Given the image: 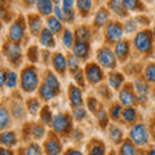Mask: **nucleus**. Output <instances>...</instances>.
<instances>
[{
  "label": "nucleus",
  "mask_w": 155,
  "mask_h": 155,
  "mask_svg": "<svg viewBox=\"0 0 155 155\" xmlns=\"http://www.w3.org/2000/svg\"><path fill=\"white\" fill-rule=\"evenodd\" d=\"M38 74L35 69L32 67H27L22 71L21 74V85H22V89L25 92H34L38 87Z\"/></svg>",
  "instance_id": "1"
},
{
  "label": "nucleus",
  "mask_w": 155,
  "mask_h": 155,
  "mask_svg": "<svg viewBox=\"0 0 155 155\" xmlns=\"http://www.w3.org/2000/svg\"><path fill=\"white\" fill-rule=\"evenodd\" d=\"M134 45L140 52L146 53L153 47V38L150 31H141L134 38Z\"/></svg>",
  "instance_id": "2"
},
{
  "label": "nucleus",
  "mask_w": 155,
  "mask_h": 155,
  "mask_svg": "<svg viewBox=\"0 0 155 155\" xmlns=\"http://www.w3.org/2000/svg\"><path fill=\"white\" fill-rule=\"evenodd\" d=\"M97 60H98L100 65L106 67V69H114L116 66V58L109 48H101V49H98V52H97Z\"/></svg>",
  "instance_id": "3"
},
{
  "label": "nucleus",
  "mask_w": 155,
  "mask_h": 155,
  "mask_svg": "<svg viewBox=\"0 0 155 155\" xmlns=\"http://www.w3.org/2000/svg\"><path fill=\"white\" fill-rule=\"evenodd\" d=\"M130 140L137 145H145L149 140L147 128L143 124H137L130 129Z\"/></svg>",
  "instance_id": "4"
},
{
  "label": "nucleus",
  "mask_w": 155,
  "mask_h": 155,
  "mask_svg": "<svg viewBox=\"0 0 155 155\" xmlns=\"http://www.w3.org/2000/svg\"><path fill=\"white\" fill-rule=\"evenodd\" d=\"M52 127L58 133H67L70 130V128H71V123H70L69 116L65 115V114L56 115L54 118H53Z\"/></svg>",
  "instance_id": "5"
},
{
  "label": "nucleus",
  "mask_w": 155,
  "mask_h": 155,
  "mask_svg": "<svg viewBox=\"0 0 155 155\" xmlns=\"http://www.w3.org/2000/svg\"><path fill=\"white\" fill-rule=\"evenodd\" d=\"M85 75H87V79H88L92 84L98 83V81H101L102 78H104L102 71H101V69L96 64H89L88 66H87Z\"/></svg>",
  "instance_id": "6"
},
{
  "label": "nucleus",
  "mask_w": 155,
  "mask_h": 155,
  "mask_svg": "<svg viewBox=\"0 0 155 155\" xmlns=\"http://www.w3.org/2000/svg\"><path fill=\"white\" fill-rule=\"evenodd\" d=\"M123 35V27L118 22H111L109 23L107 28H106V36L110 41H116L119 40Z\"/></svg>",
  "instance_id": "7"
},
{
  "label": "nucleus",
  "mask_w": 155,
  "mask_h": 155,
  "mask_svg": "<svg viewBox=\"0 0 155 155\" xmlns=\"http://www.w3.org/2000/svg\"><path fill=\"white\" fill-rule=\"evenodd\" d=\"M4 51H5V54L13 64H18V61L21 60V47L17 43H9L5 45Z\"/></svg>",
  "instance_id": "8"
},
{
  "label": "nucleus",
  "mask_w": 155,
  "mask_h": 155,
  "mask_svg": "<svg viewBox=\"0 0 155 155\" xmlns=\"http://www.w3.org/2000/svg\"><path fill=\"white\" fill-rule=\"evenodd\" d=\"M22 19L19 18L16 23H13L9 28V38L12 39L14 43H18L22 40L23 38V26H22Z\"/></svg>",
  "instance_id": "9"
},
{
  "label": "nucleus",
  "mask_w": 155,
  "mask_h": 155,
  "mask_svg": "<svg viewBox=\"0 0 155 155\" xmlns=\"http://www.w3.org/2000/svg\"><path fill=\"white\" fill-rule=\"evenodd\" d=\"M45 151L48 155H60L61 154L62 146L54 136H51V137L48 138V141L45 142Z\"/></svg>",
  "instance_id": "10"
},
{
  "label": "nucleus",
  "mask_w": 155,
  "mask_h": 155,
  "mask_svg": "<svg viewBox=\"0 0 155 155\" xmlns=\"http://www.w3.org/2000/svg\"><path fill=\"white\" fill-rule=\"evenodd\" d=\"M69 97H70V102L72 106L75 107H79V106L83 104V98H81V92L80 89L78 88L76 85H70V89H69Z\"/></svg>",
  "instance_id": "11"
},
{
  "label": "nucleus",
  "mask_w": 155,
  "mask_h": 155,
  "mask_svg": "<svg viewBox=\"0 0 155 155\" xmlns=\"http://www.w3.org/2000/svg\"><path fill=\"white\" fill-rule=\"evenodd\" d=\"M89 53V45L87 41H83V40H78L75 44H74V54L78 57V58H87Z\"/></svg>",
  "instance_id": "12"
},
{
  "label": "nucleus",
  "mask_w": 155,
  "mask_h": 155,
  "mask_svg": "<svg viewBox=\"0 0 155 155\" xmlns=\"http://www.w3.org/2000/svg\"><path fill=\"white\" fill-rule=\"evenodd\" d=\"M53 65H54V69L57 72L64 74L66 71V67H67V60L62 53H56V54L53 56Z\"/></svg>",
  "instance_id": "13"
},
{
  "label": "nucleus",
  "mask_w": 155,
  "mask_h": 155,
  "mask_svg": "<svg viewBox=\"0 0 155 155\" xmlns=\"http://www.w3.org/2000/svg\"><path fill=\"white\" fill-rule=\"evenodd\" d=\"M28 26H30V30L32 34H38V32L43 31L41 19L39 16H36V14H30V16H28Z\"/></svg>",
  "instance_id": "14"
},
{
  "label": "nucleus",
  "mask_w": 155,
  "mask_h": 155,
  "mask_svg": "<svg viewBox=\"0 0 155 155\" xmlns=\"http://www.w3.org/2000/svg\"><path fill=\"white\" fill-rule=\"evenodd\" d=\"M40 41L44 47L53 48L54 47V39H53V32L49 28H43V31L40 32Z\"/></svg>",
  "instance_id": "15"
},
{
  "label": "nucleus",
  "mask_w": 155,
  "mask_h": 155,
  "mask_svg": "<svg viewBox=\"0 0 155 155\" xmlns=\"http://www.w3.org/2000/svg\"><path fill=\"white\" fill-rule=\"evenodd\" d=\"M119 97H120V102L123 105H127V106L133 105L134 101H136V96L129 88H124L122 92H120Z\"/></svg>",
  "instance_id": "16"
},
{
  "label": "nucleus",
  "mask_w": 155,
  "mask_h": 155,
  "mask_svg": "<svg viewBox=\"0 0 155 155\" xmlns=\"http://www.w3.org/2000/svg\"><path fill=\"white\" fill-rule=\"evenodd\" d=\"M115 53H116V57L118 58H120V60H125L127 56H128V53H129L128 43L125 40L119 41L118 44H116V47H115Z\"/></svg>",
  "instance_id": "17"
},
{
  "label": "nucleus",
  "mask_w": 155,
  "mask_h": 155,
  "mask_svg": "<svg viewBox=\"0 0 155 155\" xmlns=\"http://www.w3.org/2000/svg\"><path fill=\"white\" fill-rule=\"evenodd\" d=\"M36 7H38V11L41 14H44V16H49L52 13V9H53L51 0H38Z\"/></svg>",
  "instance_id": "18"
},
{
  "label": "nucleus",
  "mask_w": 155,
  "mask_h": 155,
  "mask_svg": "<svg viewBox=\"0 0 155 155\" xmlns=\"http://www.w3.org/2000/svg\"><path fill=\"white\" fill-rule=\"evenodd\" d=\"M109 8L113 11L114 13L119 14V16H125V7L120 0H110L109 2Z\"/></svg>",
  "instance_id": "19"
},
{
  "label": "nucleus",
  "mask_w": 155,
  "mask_h": 155,
  "mask_svg": "<svg viewBox=\"0 0 155 155\" xmlns=\"http://www.w3.org/2000/svg\"><path fill=\"white\" fill-rule=\"evenodd\" d=\"M107 18H109V12L106 11L105 8H101L98 12H97L96 17H94V23L97 27L100 26H104L106 22H107Z\"/></svg>",
  "instance_id": "20"
},
{
  "label": "nucleus",
  "mask_w": 155,
  "mask_h": 155,
  "mask_svg": "<svg viewBox=\"0 0 155 155\" xmlns=\"http://www.w3.org/2000/svg\"><path fill=\"white\" fill-rule=\"evenodd\" d=\"M123 81H124V78H123L122 74H119V72H114V74H110L109 83H110V85L113 87L114 89H119Z\"/></svg>",
  "instance_id": "21"
},
{
  "label": "nucleus",
  "mask_w": 155,
  "mask_h": 155,
  "mask_svg": "<svg viewBox=\"0 0 155 155\" xmlns=\"http://www.w3.org/2000/svg\"><path fill=\"white\" fill-rule=\"evenodd\" d=\"M0 140H2V143L5 145V146H12V145H14L17 142V138H16L14 132H4V133H2Z\"/></svg>",
  "instance_id": "22"
},
{
  "label": "nucleus",
  "mask_w": 155,
  "mask_h": 155,
  "mask_svg": "<svg viewBox=\"0 0 155 155\" xmlns=\"http://www.w3.org/2000/svg\"><path fill=\"white\" fill-rule=\"evenodd\" d=\"M47 25H48V28H49V30H51L53 34L60 32V31H61V28H62L61 22L58 21V18H57V17H49V18H48Z\"/></svg>",
  "instance_id": "23"
},
{
  "label": "nucleus",
  "mask_w": 155,
  "mask_h": 155,
  "mask_svg": "<svg viewBox=\"0 0 155 155\" xmlns=\"http://www.w3.org/2000/svg\"><path fill=\"white\" fill-rule=\"evenodd\" d=\"M56 93H57V92L53 88H51V87H48L47 84L41 85V88H40V96H41V98L45 100V101L52 100L53 97L56 96Z\"/></svg>",
  "instance_id": "24"
},
{
  "label": "nucleus",
  "mask_w": 155,
  "mask_h": 155,
  "mask_svg": "<svg viewBox=\"0 0 155 155\" xmlns=\"http://www.w3.org/2000/svg\"><path fill=\"white\" fill-rule=\"evenodd\" d=\"M45 84L48 87H51V88H53L56 92L60 91V81H58V79L52 74V72H48L47 76H45Z\"/></svg>",
  "instance_id": "25"
},
{
  "label": "nucleus",
  "mask_w": 155,
  "mask_h": 155,
  "mask_svg": "<svg viewBox=\"0 0 155 155\" xmlns=\"http://www.w3.org/2000/svg\"><path fill=\"white\" fill-rule=\"evenodd\" d=\"M134 88H136V92L138 93V96L141 97V100H143L145 97H146V93H147V84L145 83V81H142V80H136Z\"/></svg>",
  "instance_id": "26"
},
{
  "label": "nucleus",
  "mask_w": 155,
  "mask_h": 155,
  "mask_svg": "<svg viewBox=\"0 0 155 155\" xmlns=\"http://www.w3.org/2000/svg\"><path fill=\"white\" fill-rule=\"evenodd\" d=\"M75 35H76V39H78V40H83V41H85L87 39H89V38H91V32H89V30H88V28H87L85 26H80V27H78V28H76Z\"/></svg>",
  "instance_id": "27"
},
{
  "label": "nucleus",
  "mask_w": 155,
  "mask_h": 155,
  "mask_svg": "<svg viewBox=\"0 0 155 155\" xmlns=\"http://www.w3.org/2000/svg\"><path fill=\"white\" fill-rule=\"evenodd\" d=\"M120 155H136V147L130 141H125L120 149Z\"/></svg>",
  "instance_id": "28"
},
{
  "label": "nucleus",
  "mask_w": 155,
  "mask_h": 155,
  "mask_svg": "<svg viewBox=\"0 0 155 155\" xmlns=\"http://www.w3.org/2000/svg\"><path fill=\"white\" fill-rule=\"evenodd\" d=\"M78 8L83 14H87L92 8V0H78Z\"/></svg>",
  "instance_id": "29"
},
{
  "label": "nucleus",
  "mask_w": 155,
  "mask_h": 155,
  "mask_svg": "<svg viewBox=\"0 0 155 155\" xmlns=\"http://www.w3.org/2000/svg\"><path fill=\"white\" fill-rule=\"evenodd\" d=\"M122 115H123V118H124L125 122H128V123L134 122V120H136V116H137V114H136V110H134L133 107L125 109V110L123 111Z\"/></svg>",
  "instance_id": "30"
},
{
  "label": "nucleus",
  "mask_w": 155,
  "mask_h": 155,
  "mask_svg": "<svg viewBox=\"0 0 155 155\" xmlns=\"http://www.w3.org/2000/svg\"><path fill=\"white\" fill-rule=\"evenodd\" d=\"M123 4L125 9H128V11H138V9H142V7H140L141 4H140L138 0H123Z\"/></svg>",
  "instance_id": "31"
},
{
  "label": "nucleus",
  "mask_w": 155,
  "mask_h": 155,
  "mask_svg": "<svg viewBox=\"0 0 155 155\" xmlns=\"http://www.w3.org/2000/svg\"><path fill=\"white\" fill-rule=\"evenodd\" d=\"M40 118L43 120V123L44 124H49L53 122V118H52V113L49 111V107H43L41 109V114H40Z\"/></svg>",
  "instance_id": "32"
},
{
  "label": "nucleus",
  "mask_w": 155,
  "mask_h": 155,
  "mask_svg": "<svg viewBox=\"0 0 155 155\" xmlns=\"http://www.w3.org/2000/svg\"><path fill=\"white\" fill-rule=\"evenodd\" d=\"M9 122V114L5 107H2L0 109V128H5V125Z\"/></svg>",
  "instance_id": "33"
},
{
  "label": "nucleus",
  "mask_w": 155,
  "mask_h": 155,
  "mask_svg": "<svg viewBox=\"0 0 155 155\" xmlns=\"http://www.w3.org/2000/svg\"><path fill=\"white\" fill-rule=\"evenodd\" d=\"M64 43H65L66 47L74 48V36H72V32L70 30H65V32H64Z\"/></svg>",
  "instance_id": "34"
},
{
  "label": "nucleus",
  "mask_w": 155,
  "mask_h": 155,
  "mask_svg": "<svg viewBox=\"0 0 155 155\" xmlns=\"http://www.w3.org/2000/svg\"><path fill=\"white\" fill-rule=\"evenodd\" d=\"M110 137L113 141L115 142H120L122 141V132L118 127H111L110 128Z\"/></svg>",
  "instance_id": "35"
},
{
  "label": "nucleus",
  "mask_w": 155,
  "mask_h": 155,
  "mask_svg": "<svg viewBox=\"0 0 155 155\" xmlns=\"http://www.w3.org/2000/svg\"><path fill=\"white\" fill-rule=\"evenodd\" d=\"M67 67L71 71H78V67H79V62H78V57L76 56H69L67 58Z\"/></svg>",
  "instance_id": "36"
},
{
  "label": "nucleus",
  "mask_w": 155,
  "mask_h": 155,
  "mask_svg": "<svg viewBox=\"0 0 155 155\" xmlns=\"http://www.w3.org/2000/svg\"><path fill=\"white\" fill-rule=\"evenodd\" d=\"M89 155H105V147L101 143L96 142L89 150Z\"/></svg>",
  "instance_id": "37"
},
{
  "label": "nucleus",
  "mask_w": 155,
  "mask_h": 155,
  "mask_svg": "<svg viewBox=\"0 0 155 155\" xmlns=\"http://www.w3.org/2000/svg\"><path fill=\"white\" fill-rule=\"evenodd\" d=\"M27 107H28V111H30L31 114H36L38 110L40 109V105H39V102L35 98H31V100L27 101Z\"/></svg>",
  "instance_id": "38"
},
{
  "label": "nucleus",
  "mask_w": 155,
  "mask_h": 155,
  "mask_svg": "<svg viewBox=\"0 0 155 155\" xmlns=\"http://www.w3.org/2000/svg\"><path fill=\"white\" fill-rule=\"evenodd\" d=\"M145 78L149 81H155V65H149L146 71H145Z\"/></svg>",
  "instance_id": "39"
},
{
  "label": "nucleus",
  "mask_w": 155,
  "mask_h": 155,
  "mask_svg": "<svg viewBox=\"0 0 155 155\" xmlns=\"http://www.w3.org/2000/svg\"><path fill=\"white\" fill-rule=\"evenodd\" d=\"M26 155H41V149L36 143H31L26 150Z\"/></svg>",
  "instance_id": "40"
},
{
  "label": "nucleus",
  "mask_w": 155,
  "mask_h": 155,
  "mask_svg": "<svg viewBox=\"0 0 155 155\" xmlns=\"http://www.w3.org/2000/svg\"><path fill=\"white\" fill-rule=\"evenodd\" d=\"M7 85L9 88H14L17 85V74L16 72H8V80H7Z\"/></svg>",
  "instance_id": "41"
},
{
  "label": "nucleus",
  "mask_w": 155,
  "mask_h": 155,
  "mask_svg": "<svg viewBox=\"0 0 155 155\" xmlns=\"http://www.w3.org/2000/svg\"><path fill=\"white\" fill-rule=\"evenodd\" d=\"M38 57H39V52H38V48L36 47H31L28 49V60L31 62H36L38 61Z\"/></svg>",
  "instance_id": "42"
},
{
  "label": "nucleus",
  "mask_w": 155,
  "mask_h": 155,
  "mask_svg": "<svg viewBox=\"0 0 155 155\" xmlns=\"http://www.w3.org/2000/svg\"><path fill=\"white\" fill-rule=\"evenodd\" d=\"M74 118L75 119H78V120H81L84 118V116L87 115V111H85V109H83V107H78V109H75L74 110Z\"/></svg>",
  "instance_id": "43"
},
{
  "label": "nucleus",
  "mask_w": 155,
  "mask_h": 155,
  "mask_svg": "<svg viewBox=\"0 0 155 155\" xmlns=\"http://www.w3.org/2000/svg\"><path fill=\"white\" fill-rule=\"evenodd\" d=\"M98 120H100L101 127H106V125H107V115H106L104 110L98 111Z\"/></svg>",
  "instance_id": "44"
},
{
  "label": "nucleus",
  "mask_w": 155,
  "mask_h": 155,
  "mask_svg": "<svg viewBox=\"0 0 155 155\" xmlns=\"http://www.w3.org/2000/svg\"><path fill=\"white\" fill-rule=\"evenodd\" d=\"M120 111H122V109H120V105H114L113 107H111V118L113 119H119V116H120Z\"/></svg>",
  "instance_id": "45"
},
{
  "label": "nucleus",
  "mask_w": 155,
  "mask_h": 155,
  "mask_svg": "<svg viewBox=\"0 0 155 155\" xmlns=\"http://www.w3.org/2000/svg\"><path fill=\"white\" fill-rule=\"evenodd\" d=\"M32 133H34V137L35 138H41L43 136H44V128L40 127V125H36V127L32 129Z\"/></svg>",
  "instance_id": "46"
},
{
  "label": "nucleus",
  "mask_w": 155,
  "mask_h": 155,
  "mask_svg": "<svg viewBox=\"0 0 155 155\" xmlns=\"http://www.w3.org/2000/svg\"><path fill=\"white\" fill-rule=\"evenodd\" d=\"M124 28H125V30H127L128 32H132V31H134L136 28H137V23H136L134 19H130V21H128V22L124 25Z\"/></svg>",
  "instance_id": "47"
},
{
  "label": "nucleus",
  "mask_w": 155,
  "mask_h": 155,
  "mask_svg": "<svg viewBox=\"0 0 155 155\" xmlns=\"http://www.w3.org/2000/svg\"><path fill=\"white\" fill-rule=\"evenodd\" d=\"M75 74V80H76V83L79 84V85H81V87H84V79H83V72L81 71H75L74 72Z\"/></svg>",
  "instance_id": "48"
},
{
  "label": "nucleus",
  "mask_w": 155,
  "mask_h": 155,
  "mask_svg": "<svg viewBox=\"0 0 155 155\" xmlns=\"http://www.w3.org/2000/svg\"><path fill=\"white\" fill-rule=\"evenodd\" d=\"M88 109L91 111H96L97 110V101L94 98H89L88 100Z\"/></svg>",
  "instance_id": "49"
},
{
  "label": "nucleus",
  "mask_w": 155,
  "mask_h": 155,
  "mask_svg": "<svg viewBox=\"0 0 155 155\" xmlns=\"http://www.w3.org/2000/svg\"><path fill=\"white\" fill-rule=\"evenodd\" d=\"M75 0H64V9L65 11H71Z\"/></svg>",
  "instance_id": "50"
},
{
  "label": "nucleus",
  "mask_w": 155,
  "mask_h": 155,
  "mask_svg": "<svg viewBox=\"0 0 155 155\" xmlns=\"http://www.w3.org/2000/svg\"><path fill=\"white\" fill-rule=\"evenodd\" d=\"M54 12H56V16H57L58 19H65V12H62L61 8L58 5L54 8Z\"/></svg>",
  "instance_id": "51"
},
{
  "label": "nucleus",
  "mask_w": 155,
  "mask_h": 155,
  "mask_svg": "<svg viewBox=\"0 0 155 155\" xmlns=\"http://www.w3.org/2000/svg\"><path fill=\"white\" fill-rule=\"evenodd\" d=\"M64 12H65V19H67V21H72L74 19V11H65L64 9Z\"/></svg>",
  "instance_id": "52"
},
{
  "label": "nucleus",
  "mask_w": 155,
  "mask_h": 155,
  "mask_svg": "<svg viewBox=\"0 0 155 155\" xmlns=\"http://www.w3.org/2000/svg\"><path fill=\"white\" fill-rule=\"evenodd\" d=\"M7 80H8V75L5 74V71H2V76H0V84L4 85Z\"/></svg>",
  "instance_id": "53"
},
{
  "label": "nucleus",
  "mask_w": 155,
  "mask_h": 155,
  "mask_svg": "<svg viewBox=\"0 0 155 155\" xmlns=\"http://www.w3.org/2000/svg\"><path fill=\"white\" fill-rule=\"evenodd\" d=\"M100 93H101V94H104L105 97H109V96H110V94H109V91H107V88H106L105 85L100 87Z\"/></svg>",
  "instance_id": "54"
},
{
  "label": "nucleus",
  "mask_w": 155,
  "mask_h": 155,
  "mask_svg": "<svg viewBox=\"0 0 155 155\" xmlns=\"http://www.w3.org/2000/svg\"><path fill=\"white\" fill-rule=\"evenodd\" d=\"M66 155H83L80 151H76V150H69V151L66 153Z\"/></svg>",
  "instance_id": "55"
},
{
  "label": "nucleus",
  "mask_w": 155,
  "mask_h": 155,
  "mask_svg": "<svg viewBox=\"0 0 155 155\" xmlns=\"http://www.w3.org/2000/svg\"><path fill=\"white\" fill-rule=\"evenodd\" d=\"M0 155H13V153L11 150H7V149H2V151H0Z\"/></svg>",
  "instance_id": "56"
},
{
  "label": "nucleus",
  "mask_w": 155,
  "mask_h": 155,
  "mask_svg": "<svg viewBox=\"0 0 155 155\" xmlns=\"http://www.w3.org/2000/svg\"><path fill=\"white\" fill-rule=\"evenodd\" d=\"M26 2V4H28V5H31L32 3H35V0H25Z\"/></svg>",
  "instance_id": "57"
},
{
  "label": "nucleus",
  "mask_w": 155,
  "mask_h": 155,
  "mask_svg": "<svg viewBox=\"0 0 155 155\" xmlns=\"http://www.w3.org/2000/svg\"><path fill=\"white\" fill-rule=\"evenodd\" d=\"M149 155H155V149H151L149 151Z\"/></svg>",
  "instance_id": "58"
},
{
  "label": "nucleus",
  "mask_w": 155,
  "mask_h": 155,
  "mask_svg": "<svg viewBox=\"0 0 155 155\" xmlns=\"http://www.w3.org/2000/svg\"><path fill=\"white\" fill-rule=\"evenodd\" d=\"M153 35H154V38H155V26H154V30H153Z\"/></svg>",
  "instance_id": "59"
},
{
  "label": "nucleus",
  "mask_w": 155,
  "mask_h": 155,
  "mask_svg": "<svg viewBox=\"0 0 155 155\" xmlns=\"http://www.w3.org/2000/svg\"><path fill=\"white\" fill-rule=\"evenodd\" d=\"M53 2H54V3H58V2H60V0H53Z\"/></svg>",
  "instance_id": "60"
}]
</instances>
